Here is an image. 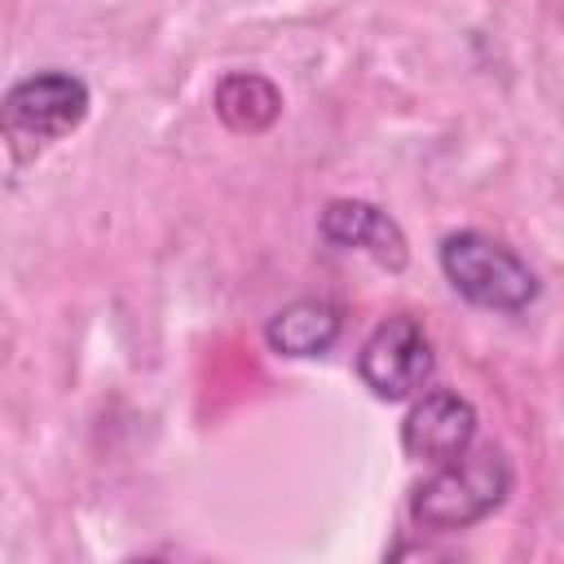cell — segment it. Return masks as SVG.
<instances>
[{
    "label": "cell",
    "mask_w": 564,
    "mask_h": 564,
    "mask_svg": "<svg viewBox=\"0 0 564 564\" xmlns=\"http://www.w3.org/2000/svg\"><path fill=\"white\" fill-rule=\"evenodd\" d=\"M511 463L498 445L467 449L449 463H441L427 480L410 489V520L432 533H454L489 520L511 498Z\"/></svg>",
    "instance_id": "cell-1"
},
{
    "label": "cell",
    "mask_w": 564,
    "mask_h": 564,
    "mask_svg": "<svg viewBox=\"0 0 564 564\" xmlns=\"http://www.w3.org/2000/svg\"><path fill=\"white\" fill-rule=\"evenodd\" d=\"M445 282L485 313H524L538 300V273L516 247L485 229H454L436 247Z\"/></svg>",
    "instance_id": "cell-2"
},
{
    "label": "cell",
    "mask_w": 564,
    "mask_h": 564,
    "mask_svg": "<svg viewBox=\"0 0 564 564\" xmlns=\"http://www.w3.org/2000/svg\"><path fill=\"white\" fill-rule=\"evenodd\" d=\"M88 84L62 66L48 70H31L18 84H9L4 93V110H0V128L9 141V154L18 163L35 159L44 145L62 141L66 132H75L88 119Z\"/></svg>",
    "instance_id": "cell-3"
},
{
    "label": "cell",
    "mask_w": 564,
    "mask_h": 564,
    "mask_svg": "<svg viewBox=\"0 0 564 564\" xmlns=\"http://www.w3.org/2000/svg\"><path fill=\"white\" fill-rule=\"evenodd\" d=\"M432 370H436L432 339H427L423 322L410 313L383 317L357 352V375L370 388V397H379V401H410L414 392L427 388Z\"/></svg>",
    "instance_id": "cell-4"
},
{
    "label": "cell",
    "mask_w": 564,
    "mask_h": 564,
    "mask_svg": "<svg viewBox=\"0 0 564 564\" xmlns=\"http://www.w3.org/2000/svg\"><path fill=\"white\" fill-rule=\"evenodd\" d=\"M476 427H480L476 405L463 392H454V388H427L410 405V414L401 419V449L414 463L441 467V463H449V458H458V454L471 449Z\"/></svg>",
    "instance_id": "cell-5"
},
{
    "label": "cell",
    "mask_w": 564,
    "mask_h": 564,
    "mask_svg": "<svg viewBox=\"0 0 564 564\" xmlns=\"http://www.w3.org/2000/svg\"><path fill=\"white\" fill-rule=\"evenodd\" d=\"M317 234L335 251H366L388 273H401L410 260V242L397 216H388L366 198H330L317 216Z\"/></svg>",
    "instance_id": "cell-6"
},
{
    "label": "cell",
    "mask_w": 564,
    "mask_h": 564,
    "mask_svg": "<svg viewBox=\"0 0 564 564\" xmlns=\"http://www.w3.org/2000/svg\"><path fill=\"white\" fill-rule=\"evenodd\" d=\"M339 330H344L339 304H330L322 295H300L269 317L264 339L278 357H322V352H330Z\"/></svg>",
    "instance_id": "cell-7"
},
{
    "label": "cell",
    "mask_w": 564,
    "mask_h": 564,
    "mask_svg": "<svg viewBox=\"0 0 564 564\" xmlns=\"http://www.w3.org/2000/svg\"><path fill=\"white\" fill-rule=\"evenodd\" d=\"M212 106H216V115L229 132L256 137V132H269L278 123L282 93H278L273 79H264L256 70H229V75H220V84L212 93Z\"/></svg>",
    "instance_id": "cell-8"
}]
</instances>
